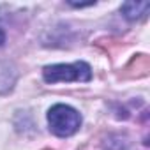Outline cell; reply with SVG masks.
Listing matches in <instances>:
<instances>
[{
    "instance_id": "3",
    "label": "cell",
    "mask_w": 150,
    "mask_h": 150,
    "mask_svg": "<svg viewBox=\"0 0 150 150\" xmlns=\"http://www.w3.org/2000/svg\"><path fill=\"white\" fill-rule=\"evenodd\" d=\"M150 9V2L148 0H143V2H134V0H129V2H124L120 7V13L125 20L129 21H136V20H143L146 16Z\"/></svg>"
},
{
    "instance_id": "2",
    "label": "cell",
    "mask_w": 150,
    "mask_h": 150,
    "mask_svg": "<svg viewBox=\"0 0 150 150\" xmlns=\"http://www.w3.org/2000/svg\"><path fill=\"white\" fill-rule=\"evenodd\" d=\"M48 125L50 131L58 138H69L76 134L81 127V115L76 108L69 104H53L48 110Z\"/></svg>"
},
{
    "instance_id": "1",
    "label": "cell",
    "mask_w": 150,
    "mask_h": 150,
    "mask_svg": "<svg viewBox=\"0 0 150 150\" xmlns=\"http://www.w3.org/2000/svg\"><path fill=\"white\" fill-rule=\"evenodd\" d=\"M42 80L46 83H72V81H80L87 83L92 80V67L80 60V62H72V64H53L46 65L42 69Z\"/></svg>"
},
{
    "instance_id": "4",
    "label": "cell",
    "mask_w": 150,
    "mask_h": 150,
    "mask_svg": "<svg viewBox=\"0 0 150 150\" xmlns=\"http://www.w3.org/2000/svg\"><path fill=\"white\" fill-rule=\"evenodd\" d=\"M4 76H6V78L9 76V67H7V65H6L4 69H0V87H4L2 90H7V88H11V87H13V81L4 80Z\"/></svg>"
},
{
    "instance_id": "5",
    "label": "cell",
    "mask_w": 150,
    "mask_h": 150,
    "mask_svg": "<svg viewBox=\"0 0 150 150\" xmlns=\"http://www.w3.org/2000/svg\"><path fill=\"white\" fill-rule=\"evenodd\" d=\"M4 42H6V32L0 28V46H4Z\"/></svg>"
}]
</instances>
